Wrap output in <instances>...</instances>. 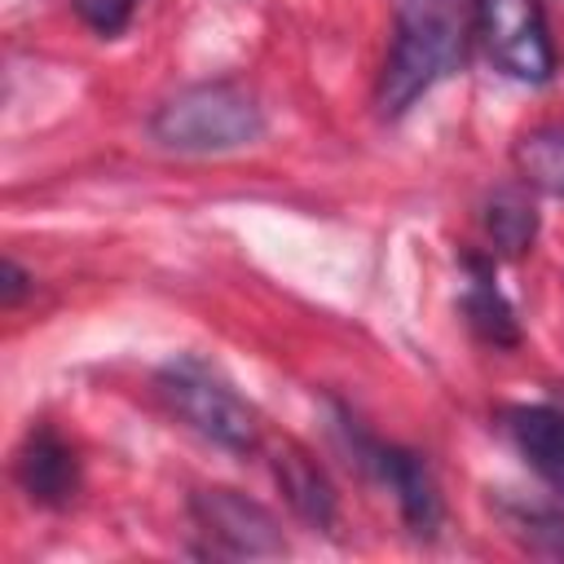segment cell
Masks as SVG:
<instances>
[{
	"label": "cell",
	"instance_id": "obj_1",
	"mask_svg": "<svg viewBox=\"0 0 564 564\" xmlns=\"http://www.w3.org/2000/svg\"><path fill=\"white\" fill-rule=\"evenodd\" d=\"M463 62V4L458 0H397V35L379 79V110L405 115L441 75Z\"/></svg>",
	"mask_w": 564,
	"mask_h": 564
},
{
	"label": "cell",
	"instance_id": "obj_2",
	"mask_svg": "<svg viewBox=\"0 0 564 564\" xmlns=\"http://www.w3.org/2000/svg\"><path fill=\"white\" fill-rule=\"evenodd\" d=\"M150 132L167 150L212 154V150L251 145L264 132V115L256 97L238 84H194L154 110Z\"/></svg>",
	"mask_w": 564,
	"mask_h": 564
},
{
	"label": "cell",
	"instance_id": "obj_3",
	"mask_svg": "<svg viewBox=\"0 0 564 564\" xmlns=\"http://www.w3.org/2000/svg\"><path fill=\"white\" fill-rule=\"evenodd\" d=\"M159 392L172 405V414H181L198 436L225 449H251L260 441L256 410L198 361H172L159 375Z\"/></svg>",
	"mask_w": 564,
	"mask_h": 564
},
{
	"label": "cell",
	"instance_id": "obj_4",
	"mask_svg": "<svg viewBox=\"0 0 564 564\" xmlns=\"http://www.w3.org/2000/svg\"><path fill=\"white\" fill-rule=\"evenodd\" d=\"M476 35L485 53L516 79L542 84L555 70L542 0H476Z\"/></svg>",
	"mask_w": 564,
	"mask_h": 564
},
{
	"label": "cell",
	"instance_id": "obj_5",
	"mask_svg": "<svg viewBox=\"0 0 564 564\" xmlns=\"http://www.w3.org/2000/svg\"><path fill=\"white\" fill-rule=\"evenodd\" d=\"M189 516L220 555H282L286 551L273 511H264L238 489H198L189 498Z\"/></svg>",
	"mask_w": 564,
	"mask_h": 564
},
{
	"label": "cell",
	"instance_id": "obj_6",
	"mask_svg": "<svg viewBox=\"0 0 564 564\" xmlns=\"http://www.w3.org/2000/svg\"><path fill=\"white\" fill-rule=\"evenodd\" d=\"M366 463L397 494V507H401L405 524L419 538H432L436 524H441V494H436L432 471L423 467V458L410 454V449H392V445H366Z\"/></svg>",
	"mask_w": 564,
	"mask_h": 564
},
{
	"label": "cell",
	"instance_id": "obj_7",
	"mask_svg": "<svg viewBox=\"0 0 564 564\" xmlns=\"http://www.w3.org/2000/svg\"><path fill=\"white\" fill-rule=\"evenodd\" d=\"M18 485L31 494V502L62 507L79 489V463L70 445L53 427H35L18 449Z\"/></svg>",
	"mask_w": 564,
	"mask_h": 564
},
{
	"label": "cell",
	"instance_id": "obj_8",
	"mask_svg": "<svg viewBox=\"0 0 564 564\" xmlns=\"http://www.w3.org/2000/svg\"><path fill=\"white\" fill-rule=\"evenodd\" d=\"M507 427L520 445V454L533 463V471L564 494V410L555 405H516L507 410Z\"/></svg>",
	"mask_w": 564,
	"mask_h": 564
},
{
	"label": "cell",
	"instance_id": "obj_9",
	"mask_svg": "<svg viewBox=\"0 0 564 564\" xmlns=\"http://www.w3.org/2000/svg\"><path fill=\"white\" fill-rule=\"evenodd\" d=\"M273 476H278L286 502H291L308 524L326 529V524L335 520V489H330V480L322 476V467H317L300 445H282V449L273 454Z\"/></svg>",
	"mask_w": 564,
	"mask_h": 564
},
{
	"label": "cell",
	"instance_id": "obj_10",
	"mask_svg": "<svg viewBox=\"0 0 564 564\" xmlns=\"http://www.w3.org/2000/svg\"><path fill=\"white\" fill-rule=\"evenodd\" d=\"M516 167L529 185L564 198V123L533 128L516 141Z\"/></svg>",
	"mask_w": 564,
	"mask_h": 564
},
{
	"label": "cell",
	"instance_id": "obj_11",
	"mask_svg": "<svg viewBox=\"0 0 564 564\" xmlns=\"http://www.w3.org/2000/svg\"><path fill=\"white\" fill-rule=\"evenodd\" d=\"M485 225H489V238L498 251L507 256H520L533 234H538V212L516 194V189H498L489 198V212H485Z\"/></svg>",
	"mask_w": 564,
	"mask_h": 564
},
{
	"label": "cell",
	"instance_id": "obj_12",
	"mask_svg": "<svg viewBox=\"0 0 564 564\" xmlns=\"http://www.w3.org/2000/svg\"><path fill=\"white\" fill-rule=\"evenodd\" d=\"M467 317H471V326H476L485 339H494V344H516L511 308H507V300L494 291L489 278H476V286L467 291Z\"/></svg>",
	"mask_w": 564,
	"mask_h": 564
},
{
	"label": "cell",
	"instance_id": "obj_13",
	"mask_svg": "<svg viewBox=\"0 0 564 564\" xmlns=\"http://www.w3.org/2000/svg\"><path fill=\"white\" fill-rule=\"evenodd\" d=\"M520 524V538L533 555H551V560H564V511H520L516 516Z\"/></svg>",
	"mask_w": 564,
	"mask_h": 564
},
{
	"label": "cell",
	"instance_id": "obj_14",
	"mask_svg": "<svg viewBox=\"0 0 564 564\" xmlns=\"http://www.w3.org/2000/svg\"><path fill=\"white\" fill-rule=\"evenodd\" d=\"M75 13L97 31V35H119L137 9V0H70Z\"/></svg>",
	"mask_w": 564,
	"mask_h": 564
},
{
	"label": "cell",
	"instance_id": "obj_15",
	"mask_svg": "<svg viewBox=\"0 0 564 564\" xmlns=\"http://www.w3.org/2000/svg\"><path fill=\"white\" fill-rule=\"evenodd\" d=\"M26 282H31V278H26L13 260H4V264H0V304L13 308V304L22 300V291H26Z\"/></svg>",
	"mask_w": 564,
	"mask_h": 564
}]
</instances>
